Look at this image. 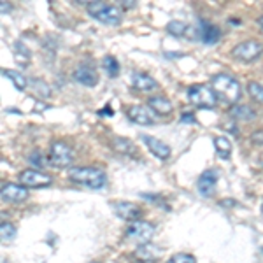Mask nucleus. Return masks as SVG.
Masks as SVG:
<instances>
[{
    "label": "nucleus",
    "instance_id": "f257e3e1",
    "mask_svg": "<svg viewBox=\"0 0 263 263\" xmlns=\"http://www.w3.org/2000/svg\"><path fill=\"white\" fill-rule=\"evenodd\" d=\"M211 86H213L216 97L227 102V104H235L237 100H240V95H242V88H240L239 81L230 74L213 76Z\"/></svg>",
    "mask_w": 263,
    "mask_h": 263
},
{
    "label": "nucleus",
    "instance_id": "f03ea898",
    "mask_svg": "<svg viewBox=\"0 0 263 263\" xmlns=\"http://www.w3.org/2000/svg\"><path fill=\"white\" fill-rule=\"evenodd\" d=\"M69 177L72 182H76V184L86 186V188H91V190H102L105 186V182H107L105 174L102 172L100 168H95V167L72 168L69 172Z\"/></svg>",
    "mask_w": 263,
    "mask_h": 263
},
{
    "label": "nucleus",
    "instance_id": "7ed1b4c3",
    "mask_svg": "<svg viewBox=\"0 0 263 263\" xmlns=\"http://www.w3.org/2000/svg\"><path fill=\"white\" fill-rule=\"evenodd\" d=\"M88 14L91 18H95L100 23L105 25H120L121 23V11L120 7L112 6V4H105V2H90L88 4Z\"/></svg>",
    "mask_w": 263,
    "mask_h": 263
},
{
    "label": "nucleus",
    "instance_id": "20e7f679",
    "mask_svg": "<svg viewBox=\"0 0 263 263\" xmlns=\"http://www.w3.org/2000/svg\"><path fill=\"white\" fill-rule=\"evenodd\" d=\"M188 100L200 109H213L216 102H218V97H216V93L211 86L195 84L188 90Z\"/></svg>",
    "mask_w": 263,
    "mask_h": 263
},
{
    "label": "nucleus",
    "instance_id": "39448f33",
    "mask_svg": "<svg viewBox=\"0 0 263 263\" xmlns=\"http://www.w3.org/2000/svg\"><path fill=\"white\" fill-rule=\"evenodd\" d=\"M49 163L54 165L58 168H67L70 167V163L74 162V149L67 142L57 141L51 144L49 149Z\"/></svg>",
    "mask_w": 263,
    "mask_h": 263
},
{
    "label": "nucleus",
    "instance_id": "423d86ee",
    "mask_svg": "<svg viewBox=\"0 0 263 263\" xmlns=\"http://www.w3.org/2000/svg\"><path fill=\"white\" fill-rule=\"evenodd\" d=\"M261 53L263 44H260L258 41H244L232 49V57L240 62H254L261 57Z\"/></svg>",
    "mask_w": 263,
    "mask_h": 263
},
{
    "label": "nucleus",
    "instance_id": "0eeeda50",
    "mask_svg": "<svg viewBox=\"0 0 263 263\" xmlns=\"http://www.w3.org/2000/svg\"><path fill=\"white\" fill-rule=\"evenodd\" d=\"M153 235H155V227L147 221H134L126 230V239L139 246L147 244Z\"/></svg>",
    "mask_w": 263,
    "mask_h": 263
},
{
    "label": "nucleus",
    "instance_id": "6e6552de",
    "mask_svg": "<svg viewBox=\"0 0 263 263\" xmlns=\"http://www.w3.org/2000/svg\"><path fill=\"white\" fill-rule=\"evenodd\" d=\"M20 182L25 188H48L53 181H51V177L46 176L44 172L28 168V171L20 174Z\"/></svg>",
    "mask_w": 263,
    "mask_h": 263
},
{
    "label": "nucleus",
    "instance_id": "1a4fd4ad",
    "mask_svg": "<svg viewBox=\"0 0 263 263\" xmlns=\"http://www.w3.org/2000/svg\"><path fill=\"white\" fill-rule=\"evenodd\" d=\"M0 197L4 202L18 203L28 198V190L25 186L12 184V182H2V188H0Z\"/></svg>",
    "mask_w": 263,
    "mask_h": 263
},
{
    "label": "nucleus",
    "instance_id": "9d476101",
    "mask_svg": "<svg viewBox=\"0 0 263 263\" xmlns=\"http://www.w3.org/2000/svg\"><path fill=\"white\" fill-rule=\"evenodd\" d=\"M141 139H142V142L146 144L147 149H149L158 160H168V158H171V153L172 151H171V147H168L163 141L153 137V135H141Z\"/></svg>",
    "mask_w": 263,
    "mask_h": 263
},
{
    "label": "nucleus",
    "instance_id": "9b49d317",
    "mask_svg": "<svg viewBox=\"0 0 263 263\" xmlns=\"http://www.w3.org/2000/svg\"><path fill=\"white\" fill-rule=\"evenodd\" d=\"M112 211L118 218L125 219V221H137V218H141V209L137 205L130 202H114L112 203Z\"/></svg>",
    "mask_w": 263,
    "mask_h": 263
},
{
    "label": "nucleus",
    "instance_id": "f8f14e48",
    "mask_svg": "<svg viewBox=\"0 0 263 263\" xmlns=\"http://www.w3.org/2000/svg\"><path fill=\"white\" fill-rule=\"evenodd\" d=\"M74 78H76V81L81 83L83 86H95V84L99 83V74H97L95 67L86 65V63H83L81 67L76 69Z\"/></svg>",
    "mask_w": 263,
    "mask_h": 263
},
{
    "label": "nucleus",
    "instance_id": "ddd939ff",
    "mask_svg": "<svg viewBox=\"0 0 263 263\" xmlns=\"http://www.w3.org/2000/svg\"><path fill=\"white\" fill-rule=\"evenodd\" d=\"M128 118L137 125H153L155 123V116L153 111L146 105H134L128 109Z\"/></svg>",
    "mask_w": 263,
    "mask_h": 263
},
{
    "label": "nucleus",
    "instance_id": "4468645a",
    "mask_svg": "<svg viewBox=\"0 0 263 263\" xmlns=\"http://www.w3.org/2000/svg\"><path fill=\"white\" fill-rule=\"evenodd\" d=\"M218 172L216 171H205L198 177V192L203 197H211L214 193V188L218 184Z\"/></svg>",
    "mask_w": 263,
    "mask_h": 263
},
{
    "label": "nucleus",
    "instance_id": "2eb2a0df",
    "mask_svg": "<svg viewBox=\"0 0 263 263\" xmlns=\"http://www.w3.org/2000/svg\"><path fill=\"white\" fill-rule=\"evenodd\" d=\"M132 84H134L135 90L144 91V93L155 91L156 88H158V83H156L149 74H144V72H134V74H132Z\"/></svg>",
    "mask_w": 263,
    "mask_h": 263
},
{
    "label": "nucleus",
    "instance_id": "dca6fc26",
    "mask_svg": "<svg viewBox=\"0 0 263 263\" xmlns=\"http://www.w3.org/2000/svg\"><path fill=\"white\" fill-rule=\"evenodd\" d=\"M198 35H200L203 44L213 46V44H216V42L219 41L221 32H219V28L216 27V25L209 23V21H200V27H198Z\"/></svg>",
    "mask_w": 263,
    "mask_h": 263
},
{
    "label": "nucleus",
    "instance_id": "f3484780",
    "mask_svg": "<svg viewBox=\"0 0 263 263\" xmlns=\"http://www.w3.org/2000/svg\"><path fill=\"white\" fill-rule=\"evenodd\" d=\"M160 254H162V251H160L158 246H155L153 242H147V244H142L139 246L137 249H135V260L139 261H155L160 258Z\"/></svg>",
    "mask_w": 263,
    "mask_h": 263
},
{
    "label": "nucleus",
    "instance_id": "a211bd4d",
    "mask_svg": "<svg viewBox=\"0 0 263 263\" xmlns=\"http://www.w3.org/2000/svg\"><path fill=\"white\" fill-rule=\"evenodd\" d=\"M147 104H149V109L153 112L156 114H162V116H167V114L172 112L174 105L172 102L168 99H165V97H151L149 100H147Z\"/></svg>",
    "mask_w": 263,
    "mask_h": 263
},
{
    "label": "nucleus",
    "instance_id": "6ab92c4d",
    "mask_svg": "<svg viewBox=\"0 0 263 263\" xmlns=\"http://www.w3.org/2000/svg\"><path fill=\"white\" fill-rule=\"evenodd\" d=\"M228 114H230V118L239 121H251L256 118V111L249 107V105H235V107L230 109Z\"/></svg>",
    "mask_w": 263,
    "mask_h": 263
},
{
    "label": "nucleus",
    "instance_id": "aec40b11",
    "mask_svg": "<svg viewBox=\"0 0 263 263\" xmlns=\"http://www.w3.org/2000/svg\"><path fill=\"white\" fill-rule=\"evenodd\" d=\"M214 147H216L218 155L221 156L223 160L230 158V155H232V142L228 141L227 137H223V135L216 137V139H214Z\"/></svg>",
    "mask_w": 263,
    "mask_h": 263
},
{
    "label": "nucleus",
    "instance_id": "412c9836",
    "mask_svg": "<svg viewBox=\"0 0 263 263\" xmlns=\"http://www.w3.org/2000/svg\"><path fill=\"white\" fill-rule=\"evenodd\" d=\"M14 57H16V62L23 67L30 63V51L27 49V46H25L23 42H14Z\"/></svg>",
    "mask_w": 263,
    "mask_h": 263
},
{
    "label": "nucleus",
    "instance_id": "4be33fe9",
    "mask_svg": "<svg viewBox=\"0 0 263 263\" xmlns=\"http://www.w3.org/2000/svg\"><path fill=\"white\" fill-rule=\"evenodd\" d=\"M2 74L6 76V78H9L11 81L14 83L16 90L23 91L25 88H27V79L23 78V74H21V72H16V70H11V69H4Z\"/></svg>",
    "mask_w": 263,
    "mask_h": 263
},
{
    "label": "nucleus",
    "instance_id": "5701e85b",
    "mask_svg": "<svg viewBox=\"0 0 263 263\" xmlns=\"http://www.w3.org/2000/svg\"><path fill=\"white\" fill-rule=\"evenodd\" d=\"M102 65H104L109 78H116V76L120 74V63H118V60L114 57H105L104 60H102Z\"/></svg>",
    "mask_w": 263,
    "mask_h": 263
},
{
    "label": "nucleus",
    "instance_id": "b1692460",
    "mask_svg": "<svg viewBox=\"0 0 263 263\" xmlns=\"http://www.w3.org/2000/svg\"><path fill=\"white\" fill-rule=\"evenodd\" d=\"M188 30V25L184 23V21H179V20H174L171 23L167 25V32L171 33V35H176V37H182Z\"/></svg>",
    "mask_w": 263,
    "mask_h": 263
},
{
    "label": "nucleus",
    "instance_id": "393cba45",
    "mask_svg": "<svg viewBox=\"0 0 263 263\" xmlns=\"http://www.w3.org/2000/svg\"><path fill=\"white\" fill-rule=\"evenodd\" d=\"M112 144H114V147H116V151L123 153V155H130V153L135 151V147L132 146V142L126 141V139H123V137H114Z\"/></svg>",
    "mask_w": 263,
    "mask_h": 263
},
{
    "label": "nucleus",
    "instance_id": "a878e982",
    "mask_svg": "<svg viewBox=\"0 0 263 263\" xmlns=\"http://www.w3.org/2000/svg\"><path fill=\"white\" fill-rule=\"evenodd\" d=\"M0 237H2L4 242H11L16 237V228L11 223H2V227H0Z\"/></svg>",
    "mask_w": 263,
    "mask_h": 263
},
{
    "label": "nucleus",
    "instance_id": "bb28decb",
    "mask_svg": "<svg viewBox=\"0 0 263 263\" xmlns=\"http://www.w3.org/2000/svg\"><path fill=\"white\" fill-rule=\"evenodd\" d=\"M248 91H249V95H251L253 100L263 102V84H260V83H249L248 84Z\"/></svg>",
    "mask_w": 263,
    "mask_h": 263
},
{
    "label": "nucleus",
    "instance_id": "cd10ccee",
    "mask_svg": "<svg viewBox=\"0 0 263 263\" xmlns=\"http://www.w3.org/2000/svg\"><path fill=\"white\" fill-rule=\"evenodd\" d=\"M167 263H197V260H195L192 254L179 253V254H174V256Z\"/></svg>",
    "mask_w": 263,
    "mask_h": 263
},
{
    "label": "nucleus",
    "instance_id": "c85d7f7f",
    "mask_svg": "<svg viewBox=\"0 0 263 263\" xmlns=\"http://www.w3.org/2000/svg\"><path fill=\"white\" fill-rule=\"evenodd\" d=\"M30 162H32V163H35L37 167H44V162H42L41 153H33V155L30 156Z\"/></svg>",
    "mask_w": 263,
    "mask_h": 263
},
{
    "label": "nucleus",
    "instance_id": "c756f323",
    "mask_svg": "<svg viewBox=\"0 0 263 263\" xmlns=\"http://www.w3.org/2000/svg\"><path fill=\"white\" fill-rule=\"evenodd\" d=\"M253 142L254 144H263V132H256V134H253Z\"/></svg>",
    "mask_w": 263,
    "mask_h": 263
},
{
    "label": "nucleus",
    "instance_id": "7c9ffc66",
    "mask_svg": "<svg viewBox=\"0 0 263 263\" xmlns=\"http://www.w3.org/2000/svg\"><path fill=\"white\" fill-rule=\"evenodd\" d=\"M123 7H126V9H130V7H134L135 6V2H130V0H125V2L121 4Z\"/></svg>",
    "mask_w": 263,
    "mask_h": 263
},
{
    "label": "nucleus",
    "instance_id": "2f4dec72",
    "mask_svg": "<svg viewBox=\"0 0 263 263\" xmlns=\"http://www.w3.org/2000/svg\"><path fill=\"white\" fill-rule=\"evenodd\" d=\"M182 120H184V121H195L193 120V116H192V112H184V116H182Z\"/></svg>",
    "mask_w": 263,
    "mask_h": 263
},
{
    "label": "nucleus",
    "instance_id": "473e14b6",
    "mask_svg": "<svg viewBox=\"0 0 263 263\" xmlns=\"http://www.w3.org/2000/svg\"><path fill=\"white\" fill-rule=\"evenodd\" d=\"M258 25H260V28H261V32H263V16L260 20H258Z\"/></svg>",
    "mask_w": 263,
    "mask_h": 263
}]
</instances>
